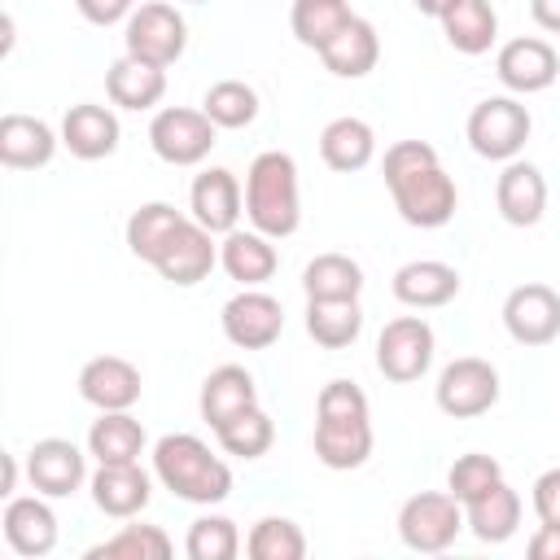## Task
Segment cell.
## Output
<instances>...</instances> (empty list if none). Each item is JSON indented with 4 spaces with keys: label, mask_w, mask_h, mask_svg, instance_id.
<instances>
[{
    "label": "cell",
    "mask_w": 560,
    "mask_h": 560,
    "mask_svg": "<svg viewBox=\"0 0 560 560\" xmlns=\"http://www.w3.org/2000/svg\"><path fill=\"white\" fill-rule=\"evenodd\" d=\"M153 468L158 481L188 503H219L232 490V468L192 433H166L153 446Z\"/></svg>",
    "instance_id": "1"
},
{
    "label": "cell",
    "mask_w": 560,
    "mask_h": 560,
    "mask_svg": "<svg viewBox=\"0 0 560 560\" xmlns=\"http://www.w3.org/2000/svg\"><path fill=\"white\" fill-rule=\"evenodd\" d=\"M245 214L262 236H289L298 232L302 206H298V162L280 149H267L245 171Z\"/></svg>",
    "instance_id": "2"
},
{
    "label": "cell",
    "mask_w": 560,
    "mask_h": 560,
    "mask_svg": "<svg viewBox=\"0 0 560 560\" xmlns=\"http://www.w3.org/2000/svg\"><path fill=\"white\" fill-rule=\"evenodd\" d=\"M529 109L512 96H486L468 114V144L490 162H512L529 140Z\"/></svg>",
    "instance_id": "3"
},
{
    "label": "cell",
    "mask_w": 560,
    "mask_h": 560,
    "mask_svg": "<svg viewBox=\"0 0 560 560\" xmlns=\"http://www.w3.org/2000/svg\"><path fill=\"white\" fill-rule=\"evenodd\" d=\"M122 39H127V52H131V57H140V61L166 70L171 61H179V52H184V44H188V26H184V18H179L175 4H166V0H144L140 9H131Z\"/></svg>",
    "instance_id": "4"
},
{
    "label": "cell",
    "mask_w": 560,
    "mask_h": 560,
    "mask_svg": "<svg viewBox=\"0 0 560 560\" xmlns=\"http://www.w3.org/2000/svg\"><path fill=\"white\" fill-rule=\"evenodd\" d=\"M464 525V512H459V499L446 490H420L402 503L398 512V534L411 551H446L455 542Z\"/></svg>",
    "instance_id": "5"
},
{
    "label": "cell",
    "mask_w": 560,
    "mask_h": 560,
    "mask_svg": "<svg viewBox=\"0 0 560 560\" xmlns=\"http://www.w3.org/2000/svg\"><path fill=\"white\" fill-rule=\"evenodd\" d=\"M149 144L162 162L171 166H192L210 153L214 144V122L206 109H188V105H166L153 114L149 122Z\"/></svg>",
    "instance_id": "6"
},
{
    "label": "cell",
    "mask_w": 560,
    "mask_h": 560,
    "mask_svg": "<svg viewBox=\"0 0 560 560\" xmlns=\"http://www.w3.org/2000/svg\"><path fill=\"white\" fill-rule=\"evenodd\" d=\"M433 363V328L420 315H398L381 328L376 337V368L385 372V381H420L424 368Z\"/></svg>",
    "instance_id": "7"
},
{
    "label": "cell",
    "mask_w": 560,
    "mask_h": 560,
    "mask_svg": "<svg viewBox=\"0 0 560 560\" xmlns=\"http://www.w3.org/2000/svg\"><path fill=\"white\" fill-rule=\"evenodd\" d=\"M499 402V372L494 363L477 359V354H464V359H451L438 376V407L455 420H468V416H481Z\"/></svg>",
    "instance_id": "8"
},
{
    "label": "cell",
    "mask_w": 560,
    "mask_h": 560,
    "mask_svg": "<svg viewBox=\"0 0 560 560\" xmlns=\"http://www.w3.org/2000/svg\"><path fill=\"white\" fill-rule=\"evenodd\" d=\"M389 192H394L398 214L411 228H442L455 214V184H451V175L438 162L424 166V171L402 175L398 184H389Z\"/></svg>",
    "instance_id": "9"
},
{
    "label": "cell",
    "mask_w": 560,
    "mask_h": 560,
    "mask_svg": "<svg viewBox=\"0 0 560 560\" xmlns=\"http://www.w3.org/2000/svg\"><path fill=\"white\" fill-rule=\"evenodd\" d=\"M503 324L521 346H547L560 332V293L542 280L516 284L503 298Z\"/></svg>",
    "instance_id": "10"
},
{
    "label": "cell",
    "mask_w": 560,
    "mask_h": 560,
    "mask_svg": "<svg viewBox=\"0 0 560 560\" xmlns=\"http://www.w3.org/2000/svg\"><path fill=\"white\" fill-rule=\"evenodd\" d=\"M280 328H284V311L262 289H241L223 306V332L241 350H267L280 337Z\"/></svg>",
    "instance_id": "11"
},
{
    "label": "cell",
    "mask_w": 560,
    "mask_h": 560,
    "mask_svg": "<svg viewBox=\"0 0 560 560\" xmlns=\"http://www.w3.org/2000/svg\"><path fill=\"white\" fill-rule=\"evenodd\" d=\"M494 70H499L503 88H512V92H542V88L556 83L560 57H556V48H551L547 39H538V35H516V39H508V44L499 48Z\"/></svg>",
    "instance_id": "12"
},
{
    "label": "cell",
    "mask_w": 560,
    "mask_h": 560,
    "mask_svg": "<svg viewBox=\"0 0 560 560\" xmlns=\"http://www.w3.org/2000/svg\"><path fill=\"white\" fill-rule=\"evenodd\" d=\"M210 236H214L210 228H201L197 219H184L171 232V241L158 249V258H153L158 276L171 280V284H197V280H206L210 267H214V258H219Z\"/></svg>",
    "instance_id": "13"
},
{
    "label": "cell",
    "mask_w": 560,
    "mask_h": 560,
    "mask_svg": "<svg viewBox=\"0 0 560 560\" xmlns=\"http://www.w3.org/2000/svg\"><path fill=\"white\" fill-rule=\"evenodd\" d=\"M79 394L101 411H127L140 398V368L122 354H96L79 372Z\"/></svg>",
    "instance_id": "14"
},
{
    "label": "cell",
    "mask_w": 560,
    "mask_h": 560,
    "mask_svg": "<svg viewBox=\"0 0 560 560\" xmlns=\"http://www.w3.org/2000/svg\"><path fill=\"white\" fill-rule=\"evenodd\" d=\"M494 201H499V214L512 223V228H534L547 210V179L534 162H508L499 184H494Z\"/></svg>",
    "instance_id": "15"
},
{
    "label": "cell",
    "mask_w": 560,
    "mask_h": 560,
    "mask_svg": "<svg viewBox=\"0 0 560 560\" xmlns=\"http://www.w3.org/2000/svg\"><path fill=\"white\" fill-rule=\"evenodd\" d=\"M241 184L228 166H210L192 179V192H188V206H192V219L210 232H232L236 219H241Z\"/></svg>",
    "instance_id": "16"
},
{
    "label": "cell",
    "mask_w": 560,
    "mask_h": 560,
    "mask_svg": "<svg viewBox=\"0 0 560 560\" xmlns=\"http://www.w3.org/2000/svg\"><path fill=\"white\" fill-rule=\"evenodd\" d=\"M26 477L39 494L61 499V494L79 490V481H83V451L66 438H39L26 455Z\"/></svg>",
    "instance_id": "17"
},
{
    "label": "cell",
    "mask_w": 560,
    "mask_h": 560,
    "mask_svg": "<svg viewBox=\"0 0 560 560\" xmlns=\"http://www.w3.org/2000/svg\"><path fill=\"white\" fill-rule=\"evenodd\" d=\"M61 144L74 158H83V162L109 158L118 149V118H114V109H105L96 101L70 105L66 118H61Z\"/></svg>",
    "instance_id": "18"
},
{
    "label": "cell",
    "mask_w": 560,
    "mask_h": 560,
    "mask_svg": "<svg viewBox=\"0 0 560 560\" xmlns=\"http://www.w3.org/2000/svg\"><path fill=\"white\" fill-rule=\"evenodd\" d=\"M258 407V385L241 363H219L206 381H201V420L210 429H219L223 420H232L236 411Z\"/></svg>",
    "instance_id": "19"
},
{
    "label": "cell",
    "mask_w": 560,
    "mask_h": 560,
    "mask_svg": "<svg viewBox=\"0 0 560 560\" xmlns=\"http://www.w3.org/2000/svg\"><path fill=\"white\" fill-rule=\"evenodd\" d=\"M57 149V136L44 118H31V114H4L0 118V162L13 166V171H35L52 158Z\"/></svg>",
    "instance_id": "20"
},
{
    "label": "cell",
    "mask_w": 560,
    "mask_h": 560,
    "mask_svg": "<svg viewBox=\"0 0 560 560\" xmlns=\"http://www.w3.org/2000/svg\"><path fill=\"white\" fill-rule=\"evenodd\" d=\"M381 57V39H376V26L368 18H350L324 48H319V61L341 74V79H363Z\"/></svg>",
    "instance_id": "21"
},
{
    "label": "cell",
    "mask_w": 560,
    "mask_h": 560,
    "mask_svg": "<svg viewBox=\"0 0 560 560\" xmlns=\"http://www.w3.org/2000/svg\"><path fill=\"white\" fill-rule=\"evenodd\" d=\"M459 293V271L438 258H416L394 271V298L407 306H442Z\"/></svg>",
    "instance_id": "22"
},
{
    "label": "cell",
    "mask_w": 560,
    "mask_h": 560,
    "mask_svg": "<svg viewBox=\"0 0 560 560\" xmlns=\"http://www.w3.org/2000/svg\"><path fill=\"white\" fill-rule=\"evenodd\" d=\"M105 92H109V101L122 105V109H149V105H158L162 92H166V70H162V66H149V61L131 57V52H122V57L109 66V74H105Z\"/></svg>",
    "instance_id": "23"
},
{
    "label": "cell",
    "mask_w": 560,
    "mask_h": 560,
    "mask_svg": "<svg viewBox=\"0 0 560 560\" xmlns=\"http://www.w3.org/2000/svg\"><path fill=\"white\" fill-rule=\"evenodd\" d=\"M92 499L105 516H136L149 503V477L140 464H101L92 477Z\"/></svg>",
    "instance_id": "24"
},
{
    "label": "cell",
    "mask_w": 560,
    "mask_h": 560,
    "mask_svg": "<svg viewBox=\"0 0 560 560\" xmlns=\"http://www.w3.org/2000/svg\"><path fill=\"white\" fill-rule=\"evenodd\" d=\"M4 538L18 556H48L52 542H57V516L48 503H39L35 494L31 499H13L4 508Z\"/></svg>",
    "instance_id": "25"
},
{
    "label": "cell",
    "mask_w": 560,
    "mask_h": 560,
    "mask_svg": "<svg viewBox=\"0 0 560 560\" xmlns=\"http://www.w3.org/2000/svg\"><path fill=\"white\" fill-rule=\"evenodd\" d=\"M438 22H442L446 44L455 52H468V57L486 52L494 44V35H499V13H494L490 0H451V9Z\"/></svg>",
    "instance_id": "26"
},
{
    "label": "cell",
    "mask_w": 560,
    "mask_h": 560,
    "mask_svg": "<svg viewBox=\"0 0 560 560\" xmlns=\"http://www.w3.org/2000/svg\"><path fill=\"white\" fill-rule=\"evenodd\" d=\"M372 149H376V136H372V127L363 122V118H332L324 131H319V158L332 166V171H341V175H350V171H363L368 162H372Z\"/></svg>",
    "instance_id": "27"
},
{
    "label": "cell",
    "mask_w": 560,
    "mask_h": 560,
    "mask_svg": "<svg viewBox=\"0 0 560 560\" xmlns=\"http://www.w3.org/2000/svg\"><path fill=\"white\" fill-rule=\"evenodd\" d=\"M219 262H223V271H228L232 280H241L245 289H254V284H262V280L276 276V249L267 245L262 232H241V228H232V232L223 236V245H219Z\"/></svg>",
    "instance_id": "28"
},
{
    "label": "cell",
    "mask_w": 560,
    "mask_h": 560,
    "mask_svg": "<svg viewBox=\"0 0 560 560\" xmlns=\"http://www.w3.org/2000/svg\"><path fill=\"white\" fill-rule=\"evenodd\" d=\"M464 516H468V525H472V534H477L481 542H503V538H512L516 525H521V494H516L508 481H499V486H490L486 494L468 499V503H464Z\"/></svg>",
    "instance_id": "29"
},
{
    "label": "cell",
    "mask_w": 560,
    "mask_h": 560,
    "mask_svg": "<svg viewBox=\"0 0 560 560\" xmlns=\"http://www.w3.org/2000/svg\"><path fill=\"white\" fill-rule=\"evenodd\" d=\"M302 289L311 302H332V298H359L363 289V267L350 254H315L302 271Z\"/></svg>",
    "instance_id": "30"
},
{
    "label": "cell",
    "mask_w": 560,
    "mask_h": 560,
    "mask_svg": "<svg viewBox=\"0 0 560 560\" xmlns=\"http://www.w3.org/2000/svg\"><path fill=\"white\" fill-rule=\"evenodd\" d=\"M88 451L101 464H136L144 451V429L127 411H101V420L88 429Z\"/></svg>",
    "instance_id": "31"
},
{
    "label": "cell",
    "mask_w": 560,
    "mask_h": 560,
    "mask_svg": "<svg viewBox=\"0 0 560 560\" xmlns=\"http://www.w3.org/2000/svg\"><path fill=\"white\" fill-rule=\"evenodd\" d=\"M363 328V311L359 298H332V302H311L306 298V332L324 346V350H341L359 337Z\"/></svg>",
    "instance_id": "32"
},
{
    "label": "cell",
    "mask_w": 560,
    "mask_h": 560,
    "mask_svg": "<svg viewBox=\"0 0 560 560\" xmlns=\"http://www.w3.org/2000/svg\"><path fill=\"white\" fill-rule=\"evenodd\" d=\"M315 455L328 468H359L372 455V424L368 420H346V424L315 420Z\"/></svg>",
    "instance_id": "33"
},
{
    "label": "cell",
    "mask_w": 560,
    "mask_h": 560,
    "mask_svg": "<svg viewBox=\"0 0 560 560\" xmlns=\"http://www.w3.org/2000/svg\"><path fill=\"white\" fill-rule=\"evenodd\" d=\"M350 18H354V13H350L346 0H293V9H289V26H293L298 44H306V48H315V52H319Z\"/></svg>",
    "instance_id": "34"
},
{
    "label": "cell",
    "mask_w": 560,
    "mask_h": 560,
    "mask_svg": "<svg viewBox=\"0 0 560 560\" xmlns=\"http://www.w3.org/2000/svg\"><path fill=\"white\" fill-rule=\"evenodd\" d=\"M179 223H184V214H179L175 206H166V201H149V206H140V210L127 219V249H131L136 258L153 262L158 249L171 241V232H175Z\"/></svg>",
    "instance_id": "35"
},
{
    "label": "cell",
    "mask_w": 560,
    "mask_h": 560,
    "mask_svg": "<svg viewBox=\"0 0 560 560\" xmlns=\"http://www.w3.org/2000/svg\"><path fill=\"white\" fill-rule=\"evenodd\" d=\"M201 109L210 114L214 127H249L258 118V92L245 83V79H219L206 88V101Z\"/></svg>",
    "instance_id": "36"
},
{
    "label": "cell",
    "mask_w": 560,
    "mask_h": 560,
    "mask_svg": "<svg viewBox=\"0 0 560 560\" xmlns=\"http://www.w3.org/2000/svg\"><path fill=\"white\" fill-rule=\"evenodd\" d=\"M166 556H171V538L158 525H122L114 538L88 551V560H166Z\"/></svg>",
    "instance_id": "37"
},
{
    "label": "cell",
    "mask_w": 560,
    "mask_h": 560,
    "mask_svg": "<svg viewBox=\"0 0 560 560\" xmlns=\"http://www.w3.org/2000/svg\"><path fill=\"white\" fill-rule=\"evenodd\" d=\"M214 433H219V446H223L228 455H241V459H258V455L271 446V438H276L271 416H267L262 407H245V411H236V416L223 420Z\"/></svg>",
    "instance_id": "38"
},
{
    "label": "cell",
    "mask_w": 560,
    "mask_h": 560,
    "mask_svg": "<svg viewBox=\"0 0 560 560\" xmlns=\"http://www.w3.org/2000/svg\"><path fill=\"white\" fill-rule=\"evenodd\" d=\"M245 551H249L254 560H302V556H306V538H302V529H298L293 521H284V516H262V521L249 529Z\"/></svg>",
    "instance_id": "39"
},
{
    "label": "cell",
    "mask_w": 560,
    "mask_h": 560,
    "mask_svg": "<svg viewBox=\"0 0 560 560\" xmlns=\"http://www.w3.org/2000/svg\"><path fill=\"white\" fill-rule=\"evenodd\" d=\"M499 481H503V468H499V459L486 455V451H468V455H459V459L451 464V472H446V490H451L459 503L486 494V490L499 486Z\"/></svg>",
    "instance_id": "40"
},
{
    "label": "cell",
    "mask_w": 560,
    "mask_h": 560,
    "mask_svg": "<svg viewBox=\"0 0 560 560\" xmlns=\"http://www.w3.org/2000/svg\"><path fill=\"white\" fill-rule=\"evenodd\" d=\"M236 547H241V538H236V525L228 516H201L188 529V556L192 560H232Z\"/></svg>",
    "instance_id": "41"
},
{
    "label": "cell",
    "mask_w": 560,
    "mask_h": 560,
    "mask_svg": "<svg viewBox=\"0 0 560 560\" xmlns=\"http://www.w3.org/2000/svg\"><path fill=\"white\" fill-rule=\"evenodd\" d=\"M315 420H324V424L368 420V394L354 381H328L315 398Z\"/></svg>",
    "instance_id": "42"
},
{
    "label": "cell",
    "mask_w": 560,
    "mask_h": 560,
    "mask_svg": "<svg viewBox=\"0 0 560 560\" xmlns=\"http://www.w3.org/2000/svg\"><path fill=\"white\" fill-rule=\"evenodd\" d=\"M433 162H438V153H433V144H429V140H398V144H389V149H385L381 175H385V184H398L402 175L424 171V166H433Z\"/></svg>",
    "instance_id": "43"
},
{
    "label": "cell",
    "mask_w": 560,
    "mask_h": 560,
    "mask_svg": "<svg viewBox=\"0 0 560 560\" xmlns=\"http://www.w3.org/2000/svg\"><path fill=\"white\" fill-rule=\"evenodd\" d=\"M534 512L542 525H560V468H547L534 481Z\"/></svg>",
    "instance_id": "44"
},
{
    "label": "cell",
    "mask_w": 560,
    "mask_h": 560,
    "mask_svg": "<svg viewBox=\"0 0 560 560\" xmlns=\"http://www.w3.org/2000/svg\"><path fill=\"white\" fill-rule=\"evenodd\" d=\"M74 4H79V13H83L88 22L109 26V22H118V18H131V4H136V0H74Z\"/></svg>",
    "instance_id": "45"
},
{
    "label": "cell",
    "mask_w": 560,
    "mask_h": 560,
    "mask_svg": "<svg viewBox=\"0 0 560 560\" xmlns=\"http://www.w3.org/2000/svg\"><path fill=\"white\" fill-rule=\"evenodd\" d=\"M529 556L534 560H560V525H538V534L529 538Z\"/></svg>",
    "instance_id": "46"
},
{
    "label": "cell",
    "mask_w": 560,
    "mask_h": 560,
    "mask_svg": "<svg viewBox=\"0 0 560 560\" xmlns=\"http://www.w3.org/2000/svg\"><path fill=\"white\" fill-rule=\"evenodd\" d=\"M529 13H534V22L542 31L560 35V0H529Z\"/></svg>",
    "instance_id": "47"
},
{
    "label": "cell",
    "mask_w": 560,
    "mask_h": 560,
    "mask_svg": "<svg viewBox=\"0 0 560 560\" xmlns=\"http://www.w3.org/2000/svg\"><path fill=\"white\" fill-rule=\"evenodd\" d=\"M13 481H18V459L0 451V494H13Z\"/></svg>",
    "instance_id": "48"
},
{
    "label": "cell",
    "mask_w": 560,
    "mask_h": 560,
    "mask_svg": "<svg viewBox=\"0 0 560 560\" xmlns=\"http://www.w3.org/2000/svg\"><path fill=\"white\" fill-rule=\"evenodd\" d=\"M13 48V18L9 13H0V57Z\"/></svg>",
    "instance_id": "49"
},
{
    "label": "cell",
    "mask_w": 560,
    "mask_h": 560,
    "mask_svg": "<svg viewBox=\"0 0 560 560\" xmlns=\"http://www.w3.org/2000/svg\"><path fill=\"white\" fill-rule=\"evenodd\" d=\"M420 13H429V18H442L446 9H451V0H411Z\"/></svg>",
    "instance_id": "50"
},
{
    "label": "cell",
    "mask_w": 560,
    "mask_h": 560,
    "mask_svg": "<svg viewBox=\"0 0 560 560\" xmlns=\"http://www.w3.org/2000/svg\"><path fill=\"white\" fill-rule=\"evenodd\" d=\"M192 4H201V0H192Z\"/></svg>",
    "instance_id": "51"
}]
</instances>
